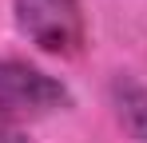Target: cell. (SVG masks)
<instances>
[{"label":"cell","mask_w":147,"mask_h":143,"mask_svg":"<svg viewBox=\"0 0 147 143\" xmlns=\"http://www.w3.org/2000/svg\"><path fill=\"white\" fill-rule=\"evenodd\" d=\"M0 143H28V139L20 131H8V127H4V131H0Z\"/></svg>","instance_id":"cell-4"},{"label":"cell","mask_w":147,"mask_h":143,"mask_svg":"<svg viewBox=\"0 0 147 143\" xmlns=\"http://www.w3.org/2000/svg\"><path fill=\"white\" fill-rule=\"evenodd\" d=\"M12 16L20 36L48 56H76L84 48L88 24L80 0H12Z\"/></svg>","instance_id":"cell-1"},{"label":"cell","mask_w":147,"mask_h":143,"mask_svg":"<svg viewBox=\"0 0 147 143\" xmlns=\"http://www.w3.org/2000/svg\"><path fill=\"white\" fill-rule=\"evenodd\" d=\"M107 99H111V111L119 119V127L131 135V139L147 143V88L135 80V76H111L107 84Z\"/></svg>","instance_id":"cell-3"},{"label":"cell","mask_w":147,"mask_h":143,"mask_svg":"<svg viewBox=\"0 0 147 143\" xmlns=\"http://www.w3.org/2000/svg\"><path fill=\"white\" fill-rule=\"evenodd\" d=\"M68 88L24 60H0V123H28L68 107Z\"/></svg>","instance_id":"cell-2"}]
</instances>
